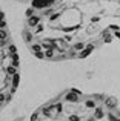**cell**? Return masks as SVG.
Listing matches in <instances>:
<instances>
[{"label":"cell","mask_w":120,"mask_h":121,"mask_svg":"<svg viewBox=\"0 0 120 121\" xmlns=\"http://www.w3.org/2000/svg\"><path fill=\"white\" fill-rule=\"evenodd\" d=\"M52 3H54V0H32V8L43 9L46 6H51Z\"/></svg>","instance_id":"6da1fadb"},{"label":"cell","mask_w":120,"mask_h":121,"mask_svg":"<svg viewBox=\"0 0 120 121\" xmlns=\"http://www.w3.org/2000/svg\"><path fill=\"white\" fill-rule=\"evenodd\" d=\"M78 98H80V95H77L75 92H72V91H69L68 94L65 95V100H66V101H69V103H77Z\"/></svg>","instance_id":"7a4b0ae2"},{"label":"cell","mask_w":120,"mask_h":121,"mask_svg":"<svg viewBox=\"0 0 120 121\" xmlns=\"http://www.w3.org/2000/svg\"><path fill=\"white\" fill-rule=\"evenodd\" d=\"M94 48H96L94 44H88V46L85 48V49L82 51L80 54H78V57H80V58H86V57H88V55H89V54H91V52L94 51Z\"/></svg>","instance_id":"3957f363"},{"label":"cell","mask_w":120,"mask_h":121,"mask_svg":"<svg viewBox=\"0 0 120 121\" xmlns=\"http://www.w3.org/2000/svg\"><path fill=\"white\" fill-rule=\"evenodd\" d=\"M39 23H40V17H37V15H32V17L28 18V26H29V28L37 26Z\"/></svg>","instance_id":"277c9868"},{"label":"cell","mask_w":120,"mask_h":121,"mask_svg":"<svg viewBox=\"0 0 120 121\" xmlns=\"http://www.w3.org/2000/svg\"><path fill=\"white\" fill-rule=\"evenodd\" d=\"M105 106L108 107V109H114L115 106H117V101H115V98H106L105 100Z\"/></svg>","instance_id":"5b68a950"},{"label":"cell","mask_w":120,"mask_h":121,"mask_svg":"<svg viewBox=\"0 0 120 121\" xmlns=\"http://www.w3.org/2000/svg\"><path fill=\"white\" fill-rule=\"evenodd\" d=\"M94 118H96V120H102V118H105V112H103L102 107H97V109L94 110Z\"/></svg>","instance_id":"8992f818"},{"label":"cell","mask_w":120,"mask_h":121,"mask_svg":"<svg viewBox=\"0 0 120 121\" xmlns=\"http://www.w3.org/2000/svg\"><path fill=\"white\" fill-rule=\"evenodd\" d=\"M17 72H18V71H17V68H15V66H12V65L6 66V74H8L9 77H14Z\"/></svg>","instance_id":"52a82bcc"},{"label":"cell","mask_w":120,"mask_h":121,"mask_svg":"<svg viewBox=\"0 0 120 121\" xmlns=\"http://www.w3.org/2000/svg\"><path fill=\"white\" fill-rule=\"evenodd\" d=\"M11 65L15 66V68H18V65H20V57H18V54H12L11 55Z\"/></svg>","instance_id":"ba28073f"},{"label":"cell","mask_w":120,"mask_h":121,"mask_svg":"<svg viewBox=\"0 0 120 121\" xmlns=\"http://www.w3.org/2000/svg\"><path fill=\"white\" fill-rule=\"evenodd\" d=\"M18 83H20V74H15L14 77H12V86H14V87H18Z\"/></svg>","instance_id":"9c48e42d"},{"label":"cell","mask_w":120,"mask_h":121,"mask_svg":"<svg viewBox=\"0 0 120 121\" xmlns=\"http://www.w3.org/2000/svg\"><path fill=\"white\" fill-rule=\"evenodd\" d=\"M31 51L32 52H40V51H43V46L40 43H37V44H31Z\"/></svg>","instance_id":"30bf717a"},{"label":"cell","mask_w":120,"mask_h":121,"mask_svg":"<svg viewBox=\"0 0 120 121\" xmlns=\"http://www.w3.org/2000/svg\"><path fill=\"white\" fill-rule=\"evenodd\" d=\"M85 106H86L88 109H94V107H96V101L94 100H86L85 101Z\"/></svg>","instance_id":"8fae6325"},{"label":"cell","mask_w":120,"mask_h":121,"mask_svg":"<svg viewBox=\"0 0 120 121\" xmlns=\"http://www.w3.org/2000/svg\"><path fill=\"white\" fill-rule=\"evenodd\" d=\"M32 32H29V31H25V41L26 43H29V41H32Z\"/></svg>","instance_id":"7c38bea8"},{"label":"cell","mask_w":120,"mask_h":121,"mask_svg":"<svg viewBox=\"0 0 120 121\" xmlns=\"http://www.w3.org/2000/svg\"><path fill=\"white\" fill-rule=\"evenodd\" d=\"M85 48H86V46H85L83 43H75L74 46H72V49H74V51H80V52H82V51H83Z\"/></svg>","instance_id":"4fadbf2b"},{"label":"cell","mask_w":120,"mask_h":121,"mask_svg":"<svg viewBox=\"0 0 120 121\" xmlns=\"http://www.w3.org/2000/svg\"><path fill=\"white\" fill-rule=\"evenodd\" d=\"M57 49H46L45 51V55H46V58H52V57H54V52Z\"/></svg>","instance_id":"5bb4252c"},{"label":"cell","mask_w":120,"mask_h":121,"mask_svg":"<svg viewBox=\"0 0 120 121\" xmlns=\"http://www.w3.org/2000/svg\"><path fill=\"white\" fill-rule=\"evenodd\" d=\"M78 28H80V25H74V26L63 28V31H65V32H69V31H75V29H78Z\"/></svg>","instance_id":"9a60e30c"},{"label":"cell","mask_w":120,"mask_h":121,"mask_svg":"<svg viewBox=\"0 0 120 121\" xmlns=\"http://www.w3.org/2000/svg\"><path fill=\"white\" fill-rule=\"evenodd\" d=\"M34 55H36L39 60H43V58H46V55H45V52H43V51H40V52H34Z\"/></svg>","instance_id":"2e32d148"},{"label":"cell","mask_w":120,"mask_h":121,"mask_svg":"<svg viewBox=\"0 0 120 121\" xmlns=\"http://www.w3.org/2000/svg\"><path fill=\"white\" fill-rule=\"evenodd\" d=\"M25 15H26L28 18L32 17V15H34V8H28V9H26V12H25Z\"/></svg>","instance_id":"e0dca14e"},{"label":"cell","mask_w":120,"mask_h":121,"mask_svg":"<svg viewBox=\"0 0 120 121\" xmlns=\"http://www.w3.org/2000/svg\"><path fill=\"white\" fill-rule=\"evenodd\" d=\"M43 29H45V26H43V25H37V26H36V31H34V32H36V34H39V32H42V31Z\"/></svg>","instance_id":"ac0fdd59"},{"label":"cell","mask_w":120,"mask_h":121,"mask_svg":"<svg viewBox=\"0 0 120 121\" xmlns=\"http://www.w3.org/2000/svg\"><path fill=\"white\" fill-rule=\"evenodd\" d=\"M8 51H9V54H11V55H12V54H17V48H15L14 44H11V46L8 48Z\"/></svg>","instance_id":"d6986e66"},{"label":"cell","mask_w":120,"mask_h":121,"mask_svg":"<svg viewBox=\"0 0 120 121\" xmlns=\"http://www.w3.org/2000/svg\"><path fill=\"white\" fill-rule=\"evenodd\" d=\"M59 17H60V14H59V12H55V14H51V15H49V20L54 22V20H57Z\"/></svg>","instance_id":"ffe728a7"},{"label":"cell","mask_w":120,"mask_h":121,"mask_svg":"<svg viewBox=\"0 0 120 121\" xmlns=\"http://www.w3.org/2000/svg\"><path fill=\"white\" fill-rule=\"evenodd\" d=\"M39 120V112H34L32 115H31V118H29V121H37Z\"/></svg>","instance_id":"44dd1931"},{"label":"cell","mask_w":120,"mask_h":121,"mask_svg":"<svg viewBox=\"0 0 120 121\" xmlns=\"http://www.w3.org/2000/svg\"><path fill=\"white\" fill-rule=\"evenodd\" d=\"M55 110H57V112H62V110H63V106L60 103H55Z\"/></svg>","instance_id":"7402d4cb"},{"label":"cell","mask_w":120,"mask_h":121,"mask_svg":"<svg viewBox=\"0 0 120 121\" xmlns=\"http://www.w3.org/2000/svg\"><path fill=\"white\" fill-rule=\"evenodd\" d=\"M69 121H80V117H77V115H71V117H69Z\"/></svg>","instance_id":"603a6c76"},{"label":"cell","mask_w":120,"mask_h":121,"mask_svg":"<svg viewBox=\"0 0 120 121\" xmlns=\"http://www.w3.org/2000/svg\"><path fill=\"white\" fill-rule=\"evenodd\" d=\"M63 40H65L66 43H69V41L72 40V37H71V35H65V37H63Z\"/></svg>","instance_id":"cb8c5ba5"},{"label":"cell","mask_w":120,"mask_h":121,"mask_svg":"<svg viewBox=\"0 0 120 121\" xmlns=\"http://www.w3.org/2000/svg\"><path fill=\"white\" fill-rule=\"evenodd\" d=\"M71 91H72V92H75L77 95H82V91H78V89H75V87H72Z\"/></svg>","instance_id":"d4e9b609"},{"label":"cell","mask_w":120,"mask_h":121,"mask_svg":"<svg viewBox=\"0 0 120 121\" xmlns=\"http://www.w3.org/2000/svg\"><path fill=\"white\" fill-rule=\"evenodd\" d=\"M109 121H120L119 118H115L114 115H109Z\"/></svg>","instance_id":"484cf974"},{"label":"cell","mask_w":120,"mask_h":121,"mask_svg":"<svg viewBox=\"0 0 120 121\" xmlns=\"http://www.w3.org/2000/svg\"><path fill=\"white\" fill-rule=\"evenodd\" d=\"M6 39V32H5V29L2 28V40H5Z\"/></svg>","instance_id":"4316f807"},{"label":"cell","mask_w":120,"mask_h":121,"mask_svg":"<svg viewBox=\"0 0 120 121\" xmlns=\"http://www.w3.org/2000/svg\"><path fill=\"white\" fill-rule=\"evenodd\" d=\"M111 29H112V31H119V29H120V28L117 26V25H112V26H111Z\"/></svg>","instance_id":"83f0119b"},{"label":"cell","mask_w":120,"mask_h":121,"mask_svg":"<svg viewBox=\"0 0 120 121\" xmlns=\"http://www.w3.org/2000/svg\"><path fill=\"white\" fill-rule=\"evenodd\" d=\"M51 12H52V11H51V9H46V11H45V12H43V14H45V15H51Z\"/></svg>","instance_id":"f1b7e54d"},{"label":"cell","mask_w":120,"mask_h":121,"mask_svg":"<svg viewBox=\"0 0 120 121\" xmlns=\"http://www.w3.org/2000/svg\"><path fill=\"white\" fill-rule=\"evenodd\" d=\"M91 22H94V23H96V22H99V17H92V18H91Z\"/></svg>","instance_id":"f546056e"},{"label":"cell","mask_w":120,"mask_h":121,"mask_svg":"<svg viewBox=\"0 0 120 121\" xmlns=\"http://www.w3.org/2000/svg\"><path fill=\"white\" fill-rule=\"evenodd\" d=\"M111 40H112V37H111V35H106V41H108V43H109Z\"/></svg>","instance_id":"4dcf8cb0"},{"label":"cell","mask_w":120,"mask_h":121,"mask_svg":"<svg viewBox=\"0 0 120 121\" xmlns=\"http://www.w3.org/2000/svg\"><path fill=\"white\" fill-rule=\"evenodd\" d=\"M88 121H96V118H94V117H92V118H89Z\"/></svg>","instance_id":"1f68e13d"},{"label":"cell","mask_w":120,"mask_h":121,"mask_svg":"<svg viewBox=\"0 0 120 121\" xmlns=\"http://www.w3.org/2000/svg\"><path fill=\"white\" fill-rule=\"evenodd\" d=\"M54 2H55V0H54Z\"/></svg>","instance_id":"d6a6232c"}]
</instances>
